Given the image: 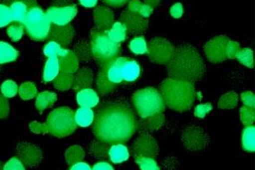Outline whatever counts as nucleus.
Returning <instances> with one entry per match:
<instances>
[{
  "label": "nucleus",
  "mask_w": 255,
  "mask_h": 170,
  "mask_svg": "<svg viewBox=\"0 0 255 170\" xmlns=\"http://www.w3.org/2000/svg\"><path fill=\"white\" fill-rule=\"evenodd\" d=\"M94 120L92 131L96 139L109 145L128 142L139 128L133 110L123 103L106 105Z\"/></svg>",
  "instance_id": "1"
},
{
  "label": "nucleus",
  "mask_w": 255,
  "mask_h": 170,
  "mask_svg": "<svg viewBox=\"0 0 255 170\" xmlns=\"http://www.w3.org/2000/svg\"><path fill=\"white\" fill-rule=\"evenodd\" d=\"M166 65L171 78L192 83L200 80L205 72L203 58L196 48L190 44H182L175 48Z\"/></svg>",
  "instance_id": "2"
},
{
  "label": "nucleus",
  "mask_w": 255,
  "mask_h": 170,
  "mask_svg": "<svg viewBox=\"0 0 255 170\" xmlns=\"http://www.w3.org/2000/svg\"><path fill=\"white\" fill-rule=\"evenodd\" d=\"M163 101L169 108L177 112L191 109L195 100V85L192 82L168 78L160 85Z\"/></svg>",
  "instance_id": "3"
},
{
  "label": "nucleus",
  "mask_w": 255,
  "mask_h": 170,
  "mask_svg": "<svg viewBox=\"0 0 255 170\" xmlns=\"http://www.w3.org/2000/svg\"><path fill=\"white\" fill-rule=\"evenodd\" d=\"M90 47L92 55L101 66H106L119 57L120 43L113 41L105 30L95 28L90 35Z\"/></svg>",
  "instance_id": "4"
},
{
  "label": "nucleus",
  "mask_w": 255,
  "mask_h": 170,
  "mask_svg": "<svg viewBox=\"0 0 255 170\" xmlns=\"http://www.w3.org/2000/svg\"><path fill=\"white\" fill-rule=\"evenodd\" d=\"M132 100L137 113L143 119L157 113H162L165 110L162 95L152 87L138 90L133 94Z\"/></svg>",
  "instance_id": "5"
},
{
  "label": "nucleus",
  "mask_w": 255,
  "mask_h": 170,
  "mask_svg": "<svg viewBox=\"0 0 255 170\" xmlns=\"http://www.w3.org/2000/svg\"><path fill=\"white\" fill-rule=\"evenodd\" d=\"M22 24L30 38L35 41H43L48 38L52 23L46 13L35 2L30 6Z\"/></svg>",
  "instance_id": "6"
},
{
  "label": "nucleus",
  "mask_w": 255,
  "mask_h": 170,
  "mask_svg": "<svg viewBox=\"0 0 255 170\" xmlns=\"http://www.w3.org/2000/svg\"><path fill=\"white\" fill-rule=\"evenodd\" d=\"M46 127L49 134L58 138L72 135L77 129L73 110L67 107L54 110L48 116Z\"/></svg>",
  "instance_id": "7"
},
{
  "label": "nucleus",
  "mask_w": 255,
  "mask_h": 170,
  "mask_svg": "<svg viewBox=\"0 0 255 170\" xmlns=\"http://www.w3.org/2000/svg\"><path fill=\"white\" fill-rule=\"evenodd\" d=\"M51 23L55 25H67L75 17L78 8L72 0H56L45 12Z\"/></svg>",
  "instance_id": "8"
},
{
  "label": "nucleus",
  "mask_w": 255,
  "mask_h": 170,
  "mask_svg": "<svg viewBox=\"0 0 255 170\" xmlns=\"http://www.w3.org/2000/svg\"><path fill=\"white\" fill-rule=\"evenodd\" d=\"M174 45L163 38H154L147 46L148 56L152 62L166 64L172 57L174 51Z\"/></svg>",
  "instance_id": "9"
},
{
  "label": "nucleus",
  "mask_w": 255,
  "mask_h": 170,
  "mask_svg": "<svg viewBox=\"0 0 255 170\" xmlns=\"http://www.w3.org/2000/svg\"><path fill=\"white\" fill-rule=\"evenodd\" d=\"M182 142L188 150H203L209 145V136L203 128L190 125L183 131Z\"/></svg>",
  "instance_id": "10"
},
{
  "label": "nucleus",
  "mask_w": 255,
  "mask_h": 170,
  "mask_svg": "<svg viewBox=\"0 0 255 170\" xmlns=\"http://www.w3.org/2000/svg\"><path fill=\"white\" fill-rule=\"evenodd\" d=\"M230 38L224 35L212 38L204 46V52L212 63H221L226 61V45Z\"/></svg>",
  "instance_id": "11"
},
{
  "label": "nucleus",
  "mask_w": 255,
  "mask_h": 170,
  "mask_svg": "<svg viewBox=\"0 0 255 170\" xmlns=\"http://www.w3.org/2000/svg\"><path fill=\"white\" fill-rule=\"evenodd\" d=\"M133 153L134 157L156 159L159 154V147L152 136L147 134H143L134 142Z\"/></svg>",
  "instance_id": "12"
},
{
  "label": "nucleus",
  "mask_w": 255,
  "mask_h": 170,
  "mask_svg": "<svg viewBox=\"0 0 255 170\" xmlns=\"http://www.w3.org/2000/svg\"><path fill=\"white\" fill-rule=\"evenodd\" d=\"M122 22L127 29V32L132 35H138L145 32L148 27V20L138 13H133L127 9L120 16Z\"/></svg>",
  "instance_id": "13"
},
{
  "label": "nucleus",
  "mask_w": 255,
  "mask_h": 170,
  "mask_svg": "<svg viewBox=\"0 0 255 170\" xmlns=\"http://www.w3.org/2000/svg\"><path fill=\"white\" fill-rule=\"evenodd\" d=\"M18 158L28 167H34L42 161V152L38 147L27 142H20L16 147Z\"/></svg>",
  "instance_id": "14"
},
{
  "label": "nucleus",
  "mask_w": 255,
  "mask_h": 170,
  "mask_svg": "<svg viewBox=\"0 0 255 170\" xmlns=\"http://www.w3.org/2000/svg\"><path fill=\"white\" fill-rule=\"evenodd\" d=\"M75 31L73 26L69 24L62 26L51 24L47 39L49 41H54L62 47H67L73 41Z\"/></svg>",
  "instance_id": "15"
},
{
  "label": "nucleus",
  "mask_w": 255,
  "mask_h": 170,
  "mask_svg": "<svg viewBox=\"0 0 255 170\" xmlns=\"http://www.w3.org/2000/svg\"><path fill=\"white\" fill-rule=\"evenodd\" d=\"M60 71L67 73H74L78 70L79 66V58L77 57L75 53L69 49H62L61 52L57 55Z\"/></svg>",
  "instance_id": "16"
},
{
  "label": "nucleus",
  "mask_w": 255,
  "mask_h": 170,
  "mask_svg": "<svg viewBox=\"0 0 255 170\" xmlns=\"http://www.w3.org/2000/svg\"><path fill=\"white\" fill-rule=\"evenodd\" d=\"M94 20L97 28L107 31L114 23V14L108 7L98 6L94 10Z\"/></svg>",
  "instance_id": "17"
},
{
  "label": "nucleus",
  "mask_w": 255,
  "mask_h": 170,
  "mask_svg": "<svg viewBox=\"0 0 255 170\" xmlns=\"http://www.w3.org/2000/svg\"><path fill=\"white\" fill-rule=\"evenodd\" d=\"M37 2L36 0H14L8 5L11 10L13 21L23 23L27 10L32 3Z\"/></svg>",
  "instance_id": "18"
},
{
  "label": "nucleus",
  "mask_w": 255,
  "mask_h": 170,
  "mask_svg": "<svg viewBox=\"0 0 255 170\" xmlns=\"http://www.w3.org/2000/svg\"><path fill=\"white\" fill-rule=\"evenodd\" d=\"M125 59V57H118L107 65V74L108 78L116 86L124 81L122 76V65Z\"/></svg>",
  "instance_id": "19"
},
{
  "label": "nucleus",
  "mask_w": 255,
  "mask_h": 170,
  "mask_svg": "<svg viewBox=\"0 0 255 170\" xmlns=\"http://www.w3.org/2000/svg\"><path fill=\"white\" fill-rule=\"evenodd\" d=\"M93 83V73L89 68H83L73 78V89L76 91L90 88Z\"/></svg>",
  "instance_id": "20"
},
{
  "label": "nucleus",
  "mask_w": 255,
  "mask_h": 170,
  "mask_svg": "<svg viewBox=\"0 0 255 170\" xmlns=\"http://www.w3.org/2000/svg\"><path fill=\"white\" fill-rule=\"evenodd\" d=\"M100 99L96 91L90 88L79 90L77 95V102L81 107L92 108L98 105Z\"/></svg>",
  "instance_id": "21"
},
{
  "label": "nucleus",
  "mask_w": 255,
  "mask_h": 170,
  "mask_svg": "<svg viewBox=\"0 0 255 170\" xmlns=\"http://www.w3.org/2000/svg\"><path fill=\"white\" fill-rule=\"evenodd\" d=\"M140 67L134 60L126 58L122 65L123 79L125 82H133L139 78Z\"/></svg>",
  "instance_id": "22"
},
{
  "label": "nucleus",
  "mask_w": 255,
  "mask_h": 170,
  "mask_svg": "<svg viewBox=\"0 0 255 170\" xmlns=\"http://www.w3.org/2000/svg\"><path fill=\"white\" fill-rule=\"evenodd\" d=\"M96 87L99 93L102 95H106L112 92L116 85L113 84L107 74V65L101 66V69L99 71L96 78Z\"/></svg>",
  "instance_id": "23"
},
{
  "label": "nucleus",
  "mask_w": 255,
  "mask_h": 170,
  "mask_svg": "<svg viewBox=\"0 0 255 170\" xmlns=\"http://www.w3.org/2000/svg\"><path fill=\"white\" fill-rule=\"evenodd\" d=\"M60 72V65H59L57 56L48 57L45 66H44L43 80L44 83H49L54 81Z\"/></svg>",
  "instance_id": "24"
},
{
  "label": "nucleus",
  "mask_w": 255,
  "mask_h": 170,
  "mask_svg": "<svg viewBox=\"0 0 255 170\" xmlns=\"http://www.w3.org/2000/svg\"><path fill=\"white\" fill-rule=\"evenodd\" d=\"M74 118H75L77 125H79L80 127H89L90 125L93 124L95 114L91 108L80 107L74 114Z\"/></svg>",
  "instance_id": "25"
},
{
  "label": "nucleus",
  "mask_w": 255,
  "mask_h": 170,
  "mask_svg": "<svg viewBox=\"0 0 255 170\" xmlns=\"http://www.w3.org/2000/svg\"><path fill=\"white\" fill-rule=\"evenodd\" d=\"M108 156L114 164H121L123 162L127 161L129 158V153L127 147L124 145L115 144L109 149Z\"/></svg>",
  "instance_id": "26"
},
{
  "label": "nucleus",
  "mask_w": 255,
  "mask_h": 170,
  "mask_svg": "<svg viewBox=\"0 0 255 170\" xmlns=\"http://www.w3.org/2000/svg\"><path fill=\"white\" fill-rule=\"evenodd\" d=\"M19 52L9 43L0 41V64L9 63L15 61Z\"/></svg>",
  "instance_id": "27"
},
{
  "label": "nucleus",
  "mask_w": 255,
  "mask_h": 170,
  "mask_svg": "<svg viewBox=\"0 0 255 170\" xmlns=\"http://www.w3.org/2000/svg\"><path fill=\"white\" fill-rule=\"evenodd\" d=\"M56 99L57 97L55 93L44 91L37 96L35 106L39 112H43L47 108L51 107L55 103Z\"/></svg>",
  "instance_id": "28"
},
{
  "label": "nucleus",
  "mask_w": 255,
  "mask_h": 170,
  "mask_svg": "<svg viewBox=\"0 0 255 170\" xmlns=\"http://www.w3.org/2000/svg\"><path fill=\"white\" fill-rule=\"evenodd\" d=\"M243 147L247 152L254 153L255 150V128L252 125L246 126L243 131L242 137Z\"/></svg>",
  "instance_id": "29"
},
{
  "label": "nucleus",
  "mask_w": 255,
  "mask_h": 170,
  "mask_svg": "<svg viewBox=\"0 0 255 170\" xmlns=\"http://www.w3.org/2000/svg\"><path fill=\"white\" fill-rule=\"evenodd\" d=\"M107 32H108L109 37L113 41L119 43L125 40L126 35H127V29L125 27V25L120 21L113 23L112 27L107 30Z\"/></svg>",
  "instance_id": "30"
},
{
  "label": "nucleus",
  "mask_w": 255,
  "mask_h": 170,
  "mask_svg": "<svg viewBox=\"0 0 255 170\" xmlns=\"http://www.w3.org/2000/svg\"><path fill=\"white\" fill-rule=\"evenodd\" d=\"M73 78L72 73L61 72L54 79V85L59 90H69L73 86Z\"/></svg>",
  "instance_id": "31"
},
{
  "label": "nucleus",
  "mask_w": 255,
  "mask_h": 170,
  "mask_svg": "<svg viewBox=\"0 0 255 170\" xmlns=\"http://www.w3.org/2000/svg\"><path fill=\"white\" fill-rule=\"evenodd\" d=\"M84 151L79 146H73L69 147L66 152L65 157L67 163L69 165H73L78 162H80L84 159Z\"/></svg>",
  "instance_id": "32"
},
{
  "label": "nucleus",
  "mask_w": 255,
  "mask_h": 170,
  "mask_svg": "<svg viewBox=\"0 0 255 170\" xmlns=\"http://www.w3.org/2000/svg\"><path fill=\"white\" fill-rule=\"evenodd\" d=\"M238 104V95L234 91L228 92L221 96L218 107L221 109H233Z\"/></svg>",
  "instance_id": "33"
},
{
  "label": "nucleus",
  "mask_w": 255,
  "mask_h": 170,
  "mask_svg": "<svg viewBox=\"0 0 255 170\" xmlns=\"http://www.w3.org/2000/svg\"><path fill=\"white\" fill-rule=\"evenodd\" d=\"M108 144L102 142H94L90 146V154L98 159H107L108 156Z\"/></svg>",
  "instance_id": "34"
},
{
  "label": "nucleus",
  "mask_w": 255,
  "mask_h": 170,
  "mask_svg": "<svg viewBox=\"0 0 255 170\" xmlns=\"http://www.w3.org/2000/svg\"><path fill=\"white\" fill-rule=\"evenodd\" d=\"M145 119H147V120L145 122L144 127H145V130L151 131V132L159 130L164 123V116L162 115V113H157V114L148 117Z\"/></svg>",
  "instance_id": "35"
},
{
  "label": "nucleus",
  "mask_w": 255,
  "mask_h": 170,
  "mask_svg": "<svg viewBox=\"0 0 255 170\" xmlns=\"http://www.w3.org/2000/svg\"><path fill=\"white\" fill-rule=\"evenodd\" d=\"M74 53L77 55V57L82 60V61L90 60L91 55H92L91 47L85 41H80L76 44Z\"/></svg>",
  "instance_id": "36"
},
{
  "label": "nucleus",
  "mask_w": 255,
  "mask_h": 170,
  "mask_svg": "<svg viewBox=\"0 0 255 170\" xmlns=\"http://www.w3.org/2000/svg\"><path fill=\"white\" fill-rule=\"evenodd\" d=\"M129 49L136 55H144L147 52V44L144 37H136L131 40Z\"/></svg>",
  "instance_id": "37"
},
{
  "label": "nucleus",
  "mask_w": 255,
  "mask_h": 170,
  "mask_svg": "<svg viewBox=\"0 0 255 170\" xmlns=\"http://www.w3.org/2000/svg\"><path fill=\"white\" fill-rule=\"evenodd\" d=\"M19 94L23 100H31L37 95V88L32 82H25L20 85Z\"/></svg>",
  "instance_id": "38"
},
{
  "label": "nucleus",
  "mask_w": 255,
  "mask_h": 170,
  "mask_svg": "<svg viewBox=\"0 0 255 170\" xmlns=\"http://www.w3.org/2000/svg\"><path fill=\"white\" fill-rule=\"evenodd\" d=\"M24 28L23 24L13 21V23L7 28V34L14 42H18L23 37Z\"/></svg>",
  "instance_id": "39"
},
{
  "label": "nucleus",
  "mask_w": 255,
  "mask_h": 170,
  "mask_svg": "<svg viewBox=\"0 0 255 170\" xmlns=\"http://www.w3.org/2000/svg\"><path fill=\"white\" fill-rule=\"evenodd\" d=\"M11 22H13V17L9 6L5 3H0V28L8 26Z\"/></svg>",
  "instance_id": "40"
},
{
  "label": "nucleus",
  "mask_w": 255,
  "mask_h": 170,
  "mask_svg": "<svg viewBox=\"0 0 255 170\" xmlns=\"http://www.w3.org/2000/svg\"><path fill=\"white\" fill-rule=\"evenodd\" d=\"M237 59L244 66H248L250 68L254 67V53L249 48L240 49Z\"/></svg>",
  "instance_id": "41"
},
{
  "label": "nucleus",
  "mask_w": 255,
  "mask_h": 170,
  "mask_svg": "<svg viewBox=\"0 0 255 170\" xmlns=\"http://www.w3.org/2000/svg\"><path fill=\"white\" fill-rule=\"evenodd\" d=\"M240 118L245 126L252 125L255 122V107H243L240 109Z\"/></svg>",
  "instance_id": "42"
},
{
  "label": "nucleus",
  "mask_w": 255,
  "mask_h": 170,
  "mask_svg": "<svg viewBox=\"0 0 255 170\" xmlns=\"http://www.w3.org/2000/svg\"><path fill=\"white\" fill-rule=\"evenodd\" d=\"M17 84L13 80H6L1 85V93L6 98H11L17 94Z\"/></svg>",
  "instance_id": "43"
},
{
  "label": "nucleus",
  "mask_w": 255,
  "mask_h": 170,
  "mask_svg": "<svg viewBox=\"0 0 255 170\" xmlns=\"http://www.w3.org/2000/svg\"><path fill=\"white\" fill-rule=\"evenodd\" d=\"M135 163L139 165L141 170H159L160 168L157 165V162L151 158L146 157H134Z\"/></svg>",
  "instance_id": "44"
},
{
  "label": "nucleus",
  "mask_w": 255,
  "mask_h": 170,
  "mask_svg": "<svg viewBox=\"0 0 255 170\" xmlns=\"http://www.w3.org/2000/svg\"><path fill=\"white\" fill-rule=\"evenodd\" d=\"M63 49L61 45L59 43H55L54 41H49L46 45L44 48V54L47 57H51V56H57Z\"/></svg>",
  "instance_id": "45"
},
{
  "label": "nucleus",
  "mask_w": 255,
  "mask_h": 170,
  "mask_svg": "<svg viewBox=\"0 0 255 170\" xmlns=\"http://www.w3.org/2000/svg\"><path fill=\"white\" fill-rule=\"evenodd\" d=\"M240 44L238 42L230 39L226 45V56L227 59H236L240 51Z\"/></svg>",
  "instance_id": "46"
},
{
  "label": "nucleus",
  "mask_w": 255,
  "mask_h": 170,
  "mask_svg": "<svg viewBox=\"0 0 255 170\" xmlns=\"http://www.w3.org/2000/svg\"><path fill=\"white\" fill-rule=\"evenodd\" d=\"M3 170H25V166L19 158H13L6 163L3 166Z\"/></svg>",
  "instance_id": "47"
},
{
  "label": "nucleus",
  "mask_w": 255,
  "mask_h": 170,
  "mask_svg": "<svg viewBox=\"0 0 255 170\" xmlns=\"http://www.w3.org/2000/svg\"><path fill=\"white\" fill-rule=\"evenodd\" d=\"M212 109L213 107L210 103L198 105L195 109L194 114L197 118H203Z\"/></svg>",
  "instance_id": "48"
},
{
  "label": "nucleus",
  "mask_w": 255,
  "mask_h": 170,
  "mask_svg": "<svg viewBox=\"0 0 255 170\" xmlns=\"http://www.w3.org/2000/svg\"><path fill=\"white\" fill-rule=\"evenodd\" d=\"M9 113V101L5 96L0 95V118H5Z\"/></svg>",
  "instance_id": "49"
},
{
  "label": "nucleus",
  "mask_w": 255,
  "mask_h": 170,
  "mask_svg": "<svg viewBox=\"0 0 255 170\" xmlns=\"http://www.w3.org/2000/svg\"><path fill=\"white\" fill-rule=\"evenodd\" d=\"M242 100L244 102V105L247 107H255V95L250 91H246V92L243 93L242 95Z\"/></svg>",
  "instance_id": "50"
},
{
  "label": "nucleus",
  "mask_w": 255,
  "mask_h": 170,
  "mask_svg": "<svg viewBox=\"0 0 255 170\" xmlns=\"http://www.w3.org/2000/svg\"><path fill=\"white\" fill-rule=\"evenodd\" d=\"M184 14V9L182 4L180 3H174L170 8V14L174 18H180Z\"/></svg>",
  "instance_id": "51"
},
{
  "label": "nucleus",
  "mask_w": 255,
  "mask_h": 170,
  "mask_svg": "<svg viewBox=\"0 0 255 170\" xmlns=\"http://www.w3.org/2000/svg\"><path fill=\"white\" fill-rule=\"evenodd\" d=\"M30 129L32 132L37 133V134H44L48 132L46 124H38V122H32V124H30Z\"/></svg>",
  "instance_id": "52"
},
{
  "label": "nucleus",
  "mask_w": 255,
  "mask_h": 170,
  "mask_svg": "<svg viewBox=\"0 0 255 170\" xmlns=\"http://www.w3.org/2000/svg\"><path fill=\"white\" fill-rule=\"evenodd\" d=\"M153 9V7H151V5H149L147 3H142V4L140 6V9H139L138 14H140V15L144 18H146L148 17V16H150V15L152 14Z\"/></svg>",
  "instance_id": "53"
},
{
  "label": "nucleus",
  "mask_w": 255,
  "mask_h": 170,
  "mask_svg": "<svg viewBox=\"0 0 255 170\" xmlns=\"http://www.w3.org/2000/svg\"><path fill=\"white\" fill-rule=\"evenodd\" d=\"M142 2L140 0H131L128 3V10L133 13H139Z\"/></svg>",
  "instance_id": "54"
},
{
  "label": "nucleus",
  "mask_w": 255,
  "mask_h": 170,
  "mask_svg": "<svg viewBox=\"0 0 255 170\" xmlns=\"http://www.w3.org/2000/svg\"><path fill=\"white\" fill-rule=\"evenodd\" d=\"M105 3H107L108 5L113 7V8H119L125 5L128 0H102Z\"/></svg>",
  "instance_id": "55"
},
{
  "label": "nucleus",
  "mask_w": 255,
  "mask_h": 170,
  "mask_svg": "<svg viewBox=\"0 0 255 170\" xmlns=\"http://www.w3.org/2000/svg\"><path fill=\"white\" fill-rule=\"evenodd\" d=\"M70 170H90V165H88L87 163H84V162H78L74 165H72L70 167Z\"/></svg>",
  "instance_id": "56"
},
{
  "label": "nucleus",
  "mask_w": 255,
  "mask_h": 170,
  "mask_svg": "<svg viewBox=\"0 0 255 170\" xmlns=\"http://www.w3.org/2000/svg\"><path fill=\"white\" fill-rule=\"evenodd\" d=\"M93 170H113V167L110 165V164H109V163H107V162H99V163H97V164L94 165Z\"/></svg>",
  "instance_id": "57"
},
{
  "label": "nucleus",
  "mask_w": 255,
  "mask_h": 170,
  "mask_svg": "<svg viewBox=\"0 0 255 170\" xmlns=\"http://www.w3.org/2000/svg\"><path fill=\"white\" fill-rule=\"evenodd\" d=\"M81 5L85 8H93L97 3V0H79Z\"/></svg>",
  "instance_id": "58"
},
{
  "label": "nucleus",
  "mask_w": 255,
  "mask_h": 170,
  "mask_svg": "<svg viewBox=\"0 0 255 170\" xmlns=\"http://www.w3.org/2000/svg\"><path fill=\"white\" fill-rule=\"evenodd\" d=\"M161 1L162 0H145V3L155 8V7L159 5Z\"/></svg>",
  "instance_id": "59"
},
{
  "label": "nucleus",
  "mask_w": 255,
  "mask_h": 170,
  "mask_svg": "<svg viewBox=\"0 0 255 170\" xmlns=\"http://www.w3.org/2000/svg\"><path fill=\"white\" fill-rule=\"evenodd\" d=\"M12 1H14V0H3V3H5V4H9V3H11Z\"/></svg>",
  "instance_id": "60"
}]
</instances>
